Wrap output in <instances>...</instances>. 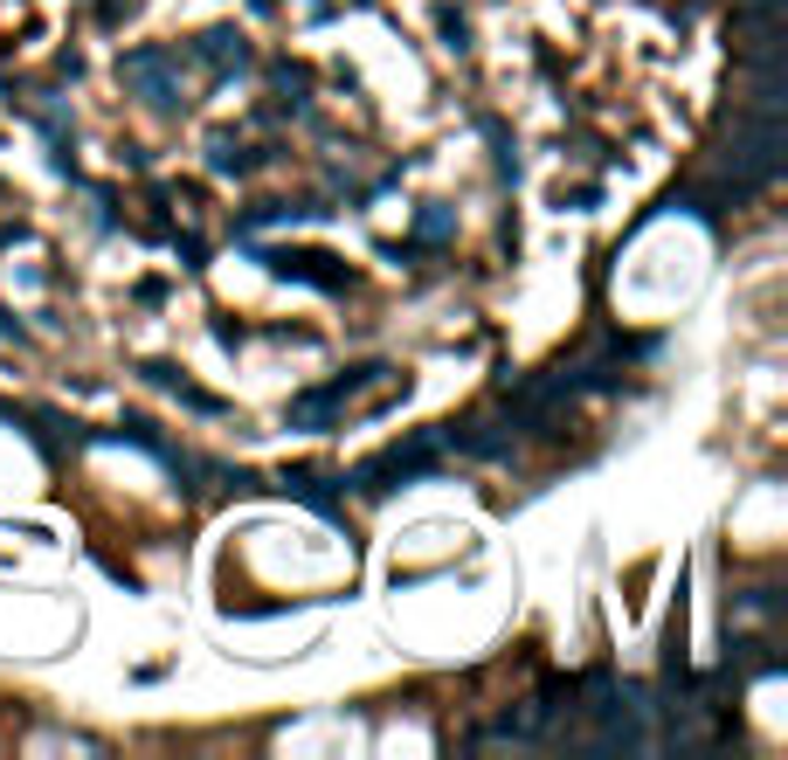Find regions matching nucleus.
<instances>
[{
  "mask_svg": "<svg viewBox=\"0 0 788 760\" xmlns=\"http://www.w3.org/2000/svg\"><path fill=\"white\" fill-rule=\"evenodd\" d=\"M443 435L436 429H422V435H408V443H394V449H381L373 464H360L353 470V484L367 491V498H387V491H402V484H422V478H436L443 470Z\"/></svg>",
  "mask_w": 788,
  "mask_h": 760,
  "instance_id": "f257e3e1",
  "label": "nucleus"
},
{
  "mask_svg": "<svg viewBox=\"0 0 788 760\" xmlns=\"http://www.w3.org/2000/svg\"><path fill=\"white\" fill-rule=\"evenodd\" d=\"M125 84L153 111H180V55L174 49H125Z\"/></svg>",
  "mask_w": 788,
  "mask_h": 760,
  "instance_id": "f03ea898",
  "label": "nucleus"
},
{
  "mask_svg": "<svg viewBox=\"0 0 788 760\" xmlns=\"http://www.w3.org/2000/svg\"><path fill=\"white\" fill-rule=\"evenodd\" d=\"M256 263L270 277H291V283H318V291H346V270H332V256H291V250H256Z\"/></svg>",
  "mask_w": 788,
  "mask_h": 760,
  "instance_id": "7ed1b4c3",
  "label": "nucleus"
},
{
  "mask_svg": "<svg viewBox=\"0 0 788 760\" xmlns=\"http://www.w3.org/2000/svg\"><path fill=\"white\" fill-rule=\"evenodd\" d=\"M194 55L201 69H215V76H229V69H250V42H242L236 28H208V35H194Z\"/></svg>",
  "mask_w": 788,
  "mask_h": 760,
  "instance_id": "20e7f679",
  "label": "nucleus"
},
{
  "mask_svg": "<svg viewBox=\"0 0 788 760\" xmlns=\"http://www.w3.org/2000/svg\"><path fill=\"white\" fill-rule=\"evenodd\" d=\"M284 491H291V498H305L312 511H326V519H340L346 478H326V470H284Z\"/></svg>",
  "mask_w": 788,
  "mask_h": 760,
  "instance_id": "39448f33",
  "label": "nucleus"
},
{
  "mask_svg": "<svg viewBox=\"0 0 788 760\" xmlns=\"http://www.w3.org/2000/svg\"><path fill=\"white\" fill-rule=\"evenodd\" d=\"M340 408H346V394L340 388H312V394H297L291 402V429H340Z\"/></svg>",
  "mask_w": 788,
  "mask_h": 760,
  "instance_id": "423d86ee",
  "label": "nucleus"
},
{
  "mask_svg": "<svg viewBox=\"0 0 788 760\" xmlns=\"http://www.w3.org/2000/svg\"><path fill=\"white\" fill-rule=\"evenodd\" d=\"M145 380H153V388H166V394H180V402H187V408H194V415H221V402H215V394H201V388H187V380H180L174 367H145Z\"/></svg>",
  "mask_w": 788,
  "mask_h": 760,
  "instance_id": "0eeeda50",
  "label": "nucleus"
},
{
  "mask_svg": "<svg viewBox=\"0 0 788 760\" xmlns=\"http://www.w3.org/2000/svg\"><path fill=\"white\" fill-rule=\"evenodd\" d=\"M270 152H242L236 139H215V152H208V166L215 174H250V166H263Z\"/></svg>",
  "mask_w": 788,
  "mask_h": 760,
  "instance_id": "6e6552de",
  "label": "nucleus"
},
{
  "mask_svg": "<svg viewBox=\"0 0 788 760\" xmlns=\"http://www.w3.org/2000/svg\"><path fill=\"white\" fill-rule=\"evenodd\" d=\"M270 76H277V90H284V104H291V111H305V104H312V76L297 69V63H277Z\"/></svg>",
  "mask_w": 788,
  "mask_h": 760,
  "instance_id": "1a4fd4ad",
  "label": "nucleus"
},
{
  "mask_svg": "<svg viewBox=\"0 0 788 760\" xmlns=\"http://www.w3.org/2000/svg\"><path fill=\"white\" fill-rule=\"evenodd\" d=\"M416 236H422V242H449V236H457V221H449V207H422Z\"/></svg>",
  "mask_w": 788,
  "mask_h": 760,
  "instance_id": "9d476101",
  "label": "nucleus"
}]
</instances>
